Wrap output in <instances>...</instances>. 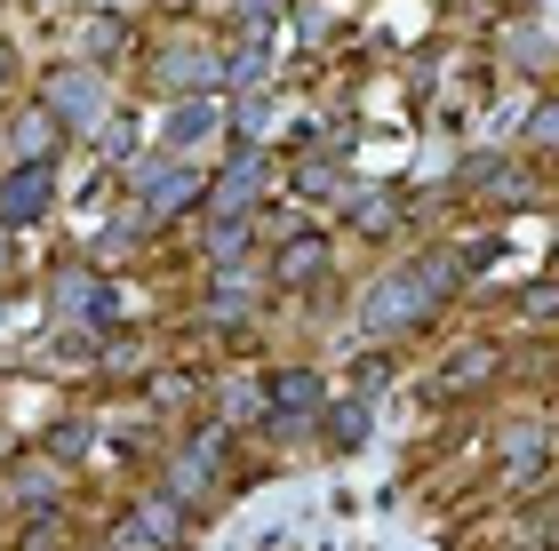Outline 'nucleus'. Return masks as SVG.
<instances>
[{
    "label": "nucleus",
    "instance_id": "1",
    "mask_svg": "<svg viewBox=\"0 0 559 551\" xmlns=\"http://www.w3.org/2000/svg\"><path fill=\"white\" fill-rule=\"evenodd\" d=\"M40 105L57 112V129L64 136H105V120H112V96H105V81H96V64H57L40 81Z\"/></svg>",
    "mask_w": 559,
    "mask_h": 551
},
{
    "label": "nucleus",
    "instance_id": "2",
    "mask_svg": "<svg viewBox=\"0 0 559 551\" xmlns=\"http://www.w3.org/2000/svg\"><path fill=\"white\" fill-rule=\"evenodd\" d=\"M129 184H136V208L152 216V224H168V216H185V208H200L209 200V177L200 168H185V160H136L129 168Z\"/></svg>",
    "mask_w": 559,
    "mask_h": 551
},
{
    "label": "nucleus",
    "instance_id": "3",
    "mask_svg": "<svg viewBox=\"0 0 559 551\" xmlns=\"http://www.w3.org/2000/svg\"><path fill=\"white\" fill-rule=\"evenodd\" d=\"M431 312H440V304L424 296V280H416V272H392V280H376V288H368L360 328H376V336H400V328H424Z\"/></svg>",
    "mask_w": 559,
    "mask_h": 551
},
{
    "label": "nucleus",
    "instance_id": "4",
    "mask_svg": "<svg viewBox=\"0 0 559 551\" xmlns=\"http://www.w3.org/2000/svg\"><path fill=\"white\" fill-rule=\"evenodd\" d=\"M48 208H57V177H48V168H33V160H16L9 177H0V224H9V232H24V224H40Z\"/></svg>",
    "mask_w": 559,
    "mask_h": 551
},
{
    "label": "nucleus",
    "instance_id": "5",
    "mask_svg": "<svg viewBox=\"0 0 559 551\" xmlns=\"http://www.w3.org/2000/svg\"><path fill=\"white\" fill-rule=\"evenodd\" d=\"M328 264H336L328 232H304V224H296V232L280 240V256H272V280H280V288H320V280H328Z\"/></svg>",
    "mask_w": 559,
    "mask_h": 551
},
{
    "label": "nucleus",
    "instance_id": "6",
    "mask_svg": "<svg viewBox=\"0 0 559 551\" xmlns=\"http://www.w3.org/2000/svg\"><path fill=\"white\" fill-rule=\"evenodd\" d=\"M264 408H272V423H312L320 408H328V392H320V375L312 368H272L264 375Z\"/></svg>",
    "mask_w": 559,
    "mask_h": 551
},
{
    "label": "nucleus",
    "instance_id": "7",
    "mask_svg": "<svg viewBox=\"0 0 559 551\" xmlns=\"http://www.w3.org/2000/svg\"><path fill=\"white\" fill-rule=\"evenodd\" d=\"M216 129H224L216 96H176V112L160 120V144H168V153H192V144H209Z\"/></svg>",
    "mask_w": 559,
    "mask_h": 551
},
{
    "label": "nucleus",
    "instance_id": "8",
    "mask_svg": "<svg viewBox=\"0 0 559 551\" xmlns=\"http://www.w3.org/2000/svg\"><path fill=\"white\" fill-rule=\"evenodd\" d=\"M496 447H503V471H512V488H527V480H536V464L551 456V423H536V416H512Z\"/></svg>",
    "mask_w": 559,
    "mask_h": 551
},
{
    "label": "nucleus",
    "instance_id": "9",
    "mask_svg": "<svg viewBox=\"0 0 559 551\" xmlns=\"http://www.w3.org/2000/svg\"><path fill=\"white\" fill-rule=\"evenodd\" d=\"M9 153H16V160H33V168H48V160L64 153V129H57V112H48V105H24V112L9 120Z\"/></svg>",
    "mask_w": 559,
    "mask_h": 551
},
{
    "label": "nucleus",
    "instance_id": "10",
    "mask_svg": "<svg viewBox=\"0 0 559 551\" xmlns=\"http://www.w3.org/2000/svg\"><path fill=\"white\" fill-rule=\"evenodd\" d=\"M160 81H176L185 96H209L224 81V57H216V48H200V40H176L168 57H160Z\"/></svg>",
    "mask_w": 559,
    "mask_h": 551
},
{
    "label": "nucleus",
    "instance_id": "11",
    "mask_svg": "<svg viewBox=\"0 0 559 551\" xmlns=\"http://www.w3.org/2000/svg\"><path fill=\"white\" fill-rule=\"evenodd\" d=\"M257 177H264V160L240 153L224 177H209V208H216V216H248V208H257Z\"/></svg>",
    "mask_w": 559,
    "mask_h": 551
},
{
    "label": "nucleus",
    "instance_id": "12",
    "mask_svg": "<svg viewBox=\"0 0 559 551\" xmlns=\"http://www.w3.org/2000/svg\"><path fill=\"white\" fill-rule=\"evenodd\" d=\"M472 192H488V200H503V208H520V200H536V177H512V160H472V177H464Z\"/></svg>",
    "mask_w": 559,
    "mask_h": 551
},
{
    "label": "nucleus",
    "instance_id": "13",
    "mask_svg": "<svg viewBox=\"0 0 559 551\" xmlns=\"http://www.w3.org/2000/svg\"><path fill=\"white\" fill-rule=\"evenodd\" d=\"M248 240H257V224L248 216H209V232H200V248H209V264H240Z\"/></svg>",
    "mask_w": 559,
    "mask_h": 551
},
{
    "label": "nucleus",
    "instance_id": "14",
    "mask_svg": "<svg viewBox=\"0 0 559 551\" xmlns=\"http://www.w3.org/2000/svg\"><path fill=\"white\" fill-rule=\"evenodd\" d=\"M120 48H129V16H88L81 24V57L88 64H120Z\"/></svg>",
    "mask_w": 559,
    "mask_h": 551
},
{
    "label": "nucleus",
    "instance_id": "15",
    "mask_svg": "<svg viewBox=\"0 0 559 551\" xmlns=\"http://www.w3.org/2000/svg\"><path fill=\"white\" fill-rule=\"evenodd\" d=\"M344 216L360 224L368 240H384L392 224H400V200H392V192H344Z\"/></svg>",
    "mask_w": 559,
    "mask_h": 551
},
{
    "label": "nucleus",
    "instance_id": "16",
    "mask_svg": "<svg viewBox=\"0 0 559 551\" xmlns=\"http://www.w3.org/2000/svg\"><path fill=\"white\" fill-rule=\"evenodd\" d=\"M320 423H328V447H360L376 408H368V399H336V408H320Z\"/></svg>",
    "mask_w": 559,
    "mask_h": 551
},
{
    "label": "nucleus",
    "instance_id": "17",
    "mask_svg": "<svg viewBox=\"0 0 559 551\" xmlns=\"http://www.w3.org/2000/svg\"><path fill=\"white\" fill-rule=\"evenodd\" d=\"M248 304H257V296H248V272H240V264H216V280H209V312H216V320H224V312L240 320Z\"/></svg>",
    "mask_w": 559,
    "mask_h": 551
},
{
    "label": "nucleus",
    "instance_id": "18",
    "mask_svg": "<svg viewBox=\"0 0 559 551\" xmlns=\"http://www.w3.org/2000/svg\"><path fill=\"white\" fill-rule=\"evenodd\" d=\"M16 551H72V528H64V512L48 504L40 519H24V528H16Z\"/></svg>",
    "mask_w": 559,
    "mask_h": 551
},
{
    "label": "nucleus",
    "instance_id": "19",
    "mask_svg": "<svg viewBox=\"0 0 559 551\" xmlns=\"http://www.w3.org/2000/svg\"><path fill=\"white\" fill-rule=\"evenodd\" d=\"M527 153H536V160H559V96H544V105L527 112Z\"/></svg>",
    "mask_w": 559,
    "mask_h": 551
},
{
    "label": "nucleus",
    "instance_id": "20",
    "mask_svg": "<svg viewBox=\"0 0 559 551\" xmlns=\"http://www.w3.org/2000/svg\"><path fill=\"white\" fill-rule=\"evenodd\" d=\"M136 519H144V528L160 536V543H185V504H168V495H144Z\"/></svg>",
    "mask_w": 559,
    "mask_h": 551
},
{
    "label": "nucleus",
    "instance_id": "21",
    "mask_svg": "<svg viewBox=\"0 0 559 551\" xmlns=\"http://www.w3.org/2000/svg\"><path fill=\"white\" fill-rule=\"evenodd\" d=\"M48 456H57V464H81V456H88V416H64L57 432H48Z\"/></svg>",
    "mask_w": 559,
    "mask_h": 551
},
{
    "label": "nucleus",
    "instance_id": "22",
    "mask_svg": "<svg viewBox=\"0 0 559 551\" xmlns=\"http://www.w3.org/2000/svg\"><path fill=\"white\" fill-rule=\"evenodd\" d=\"M112 551H168V543H160V536H152L144 519L129 512V519H112Z\"/></svg>",
    "mask_w": 559,
    "mask_h": 551
},
{
    "label": "nucleus",
    "instance_id": "23",
    "mask_svg": "<svg viewBox=\"0 0 559 551\" xmlns=\"http://www.w3.org/2000/svg\"><path fill=\"white\" fill-rule=\"evenodd\" d=\"M488 368H496L488 352H455V368L440 375V384H448V392H464V384H479V375H488Z\"/></svg>",
    "mask_w": 559,
    "mask_h": 551
},
{
    "label": "nucleus",
    "instance_id": "24",
    "mask_svg": "<svg viewBox=\"0 0 559 551\" xmlns=\"http://www.w3.org/2000/svg\"><path fill=\"white\" fill-rule=\"evenodd\" d=\"M257 72H264V40H248L240 57H224V81H240V88H248Z\"/></svg>",
    "mask_w": 559,
    "mask_h": 551
},
{
    "label": "nucleus",
    "instance_id": "25",
    "mask_svg": "<svg viewBox=\"0 0 559 551\" xmlns=\"http://www.w3.org/2000/svg\"><path fill=\"white\" fill-rule=\"evenodd\" d=\"M304 192H336V160H328V153H312V160H304V177H296Z\"/></svg>",
    "mask_w": 559,
    "mask_h": 551
},
{
    "label": "nucleus",
    "instance_id": "26",
    "mask_svg": "<svg viewBox=\"0 0 559 551\" xmlns=\"http://www.w3.org/2000/svg\"><path fill=\"white\" fill-rule=\"evenodd\" d=\"M272 9H280V0H240V16H248V24H257V16H272Z\"/></svg>",
    "mask_w": 559,
    "mask_h": 551
},
{
    "label": "nucleus",
    "instance_id": "27",
    "mask_svg": "<svg viewBox=\"0 0 559 551\" xmlns=\"http://www.w3.org/2000/svg\"><path fill=\"white\" fill-rule=\"evenodd\" d=\"M16 81V57H9V40H0V88H9Z\"/></svg>",
    "mask_w": 559,
    "mask_h": 551
},
{
    "label": "nucleus",
    "instance_id": "28",
    "mask_svg": "<svg viewBox=\"0 0 559 551\" xmlns=\"http://www.w3.org/2000/svg\"><path fill=\"white\" fill-rule=\"evenodd\" d=\"M0 272H9V224H0Z\"/></svg>",
    "mask_w": 559,
    "mask_h": 551
}]
</instances>
